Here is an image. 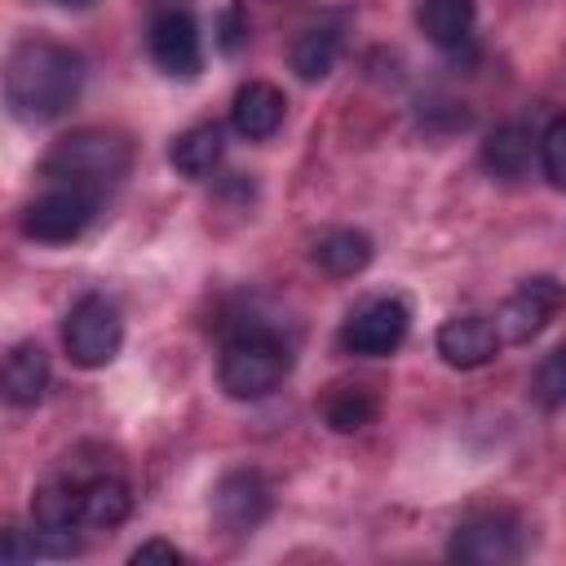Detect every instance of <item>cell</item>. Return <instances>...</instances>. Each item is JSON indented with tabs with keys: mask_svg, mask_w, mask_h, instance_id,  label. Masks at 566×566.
Listing matches in <instances>:
<instances>
[{
	"mask_svg": "<svg viewBox=\"0 0 566 566\" xmlns=\"http://www.w3.org/2000/svg\"><path fill=\"white\" fill-rule=\"evenodd\" d=\"M150 62L172 80H195L203 71V35L186 9H159L146 31Z\"/></svg>",
	"mask_w": 566,
	"mask_h": 566,
	"instance_id": "ba28073f",
	"label": "cell"
},
{
	"mask_svg": "<svg viewBox=\"0 0 566 566\" xmlns=\"http://www.w3.org/2000/svg\"><path fill=\"white\" fill-rule=\"evenodd\" d=\"M539 168H544L553 190H566V115H557L539 133Z\"/></svg>",
	"mask_w": 566,
	"mask_h": 566,
	"instance_id": "7402d4cb",
	"label": "cell"
},
{
	"mask_svg": "<svg viewBox=\"0 0 566 566\" xmlns=\"http://www.w3.org/2000/svg\"><path fill=\"white\" fill-rule=\"evenodd\" d=\"M248 9H243V0H230L221 13H217V49L226 53V57H239L243 53V44H248Z\"/></svg>",
	"mask_w": 566,
	"mask_h": 566,
	"instance_id": "603a6c76",
	"label": "cell"
},
{
	"mask_svg": "<svg viewBox=\"0 0 566 566\" xmlns=\"http://www.w3.org/2000/svg\"><path fill=\"white\" fill-rule=\"evenodd\" d=\"M221 155H226V128H221V124H195V128H186V133L168 146L172 168H177L181 177H190V181L212 177L217 164H221Z\"/></svg>",
	"mask_w": 566,
	"mask_h": 566,
	"instance_id": "e0dca14e",
	"label": "cell"
},
{
	"mask_svg": "<svg viewBox=\"0 0 566 566\" xmlns=\"http://www.w3.org/2000/svg\"><path fill=\"white\" fill-rule=\"evenodd\" d=\"M128 513H133V486L119 473L80 478V526L84 531H115Z\"/></svg>",
	"mask_w": 566,
	"mask_h": 566,
	"instance_id": "4fadbf2b",
	"label": "cell"
},
{
	"mask_svg": "<svg viewBox=\"0 0 566 566\" xmlns=\"http://www.w3.org/2000/svg\"><path fill=\"white\" fill-rule=\"evenodd\" d=\"M336 57H340V31L336 27H310L292 44V71L310 84L327 80L336 71Z\"/></svg>",
	"mask_w": 566,
	"mask_h": 566,
	"instance_id": "d6986e66",
	"label": "cell"
},
{
	"mask_svg": "<svg viewBox=\"0 0 566 566\" xmlns=\"http://www.w3.org/2000/svg\"><path fill=\"white\" fill-rule=\"evenodd\" d=\"M447 557L469 566H509L522 557V526L513 513H473L455 526Z\"/></svg>",
	"mask_w": 566,
	"mask_h": 566,
	"instance_id": "52a82bcc",
	"label": "cell"
},
{
	"mask_svg": "<svg viewBox=\"0 0 566 566\" xmlns=\"http://www.w3.org/2000/svg\"><path fill=\"white\" fill-rule=\"evenodd\" d=\"M270 509H274V491H270L265 473H256V469H234L212 491V522L226 535L256 531L270 517Z\"/></svg>",
	"mask_w": 566,
	"mask_h": 566,
	"instance_id": "30bf717a",
	"label": "cell"
},
{
	"mask_svg": "<svg viewBox=\"0 0 566 566\" xmlns=\"http://www.w3.org/2000/svg\"><path fill=\"white\" fill-rule=\"evenodd\" d=\"M411 332V310L398 296H376L340 323V349L354 358H389Z\"/></svg>",
	"mask_w": 566,
	"mask_h": 566,
	"instance_id": "8992f818",
	"label": "cell"
},
{
	"mask_svg": "<svg viewBox=\"0 0 566 566\" xmlns=\"http://www.w3.org/2000/svg\"><path fill=\"white\" fill-rule=\"evenodd\" d=\"M102 208V195L84 190V186H66V181H49L18 217V230L31 243H75L93 217Z\"/></svg>",
	"mask_w": 566,
	"mask_h": 566,
	"instance_id": "277c9868",
	"label": "cell"
},
{
	"mask_svg": "<svg viewBox=\"0 0 566 566\" xmlns=\"http://www.w3.org/2000/svg\"><path fill=\"white\" fill-rule=\"evenodd\" d=\"M283 115H287V97L265 84V80H248L239 84L234 102H230V128L243 137V142H265L283 128Z\"/></svg>",
	"mask_w": 566,
	"mask_h": 566,
	"instance_id": "7c38bea8",
	"label": "cell"
},
{
	"mask_svg": "<svg viewBox=\"0 0 566 566\" xmlns=\"http://www.w3.org/2000/svg\"><path fill=\"white\" fill-rule=\"evenodd\" d=\"M371 256H376V248H371V239L363 230H332V234H323L314 243V265L323 274H332V279L363 274L371 265Z\"/></svg>",
	"mask_w": 566,
	"mask_h": 566,
	"instance_id": "ac0fdd59",
	"label": "cell"
},
{
	"mask_svg": "<svg viewBox=\"0 0 566 566\" xmlns=\"http://www.w3.org/2000/svg\"><path fill=\"white\" fill-rule=\"evenodd\" d=\"M84 88V57L57 40H22L4 66V106L18 124L62 119Z\"/></svg>",
	"mask_w": 566,
	"mask_h": 566,
	"instance_id": "6da1fadb",
	"label": "cell"
},
{
	"mask_svg": "<svg viewBox=\"0 0 566 566\" xmlns=\"http://www.w3.org/2000/svg\"><path fill=\"white\" fill-rule=\"evenodd\" d=\"M119 345H124V318H119L115 301H106L97 292L80 296L71 305L66 323H62V349H66V358L75 367H84V371H97V367H106L119 354Z\"/></svg>",
	"mask_w": 566,
	"mask_h": 566,
	"instance_id": "5b68a950",
	"label": "cell"
},
{
	"mask_svg": "<svg viewBox=\"0 0 566 566\" xmlns=\"http://www.w3.org/2000/svg\"><path fill=\"white\" fill-rule=\"evenodd\" d=\"M133 566H150V562H168V566H181L186 562V553L177 548V544H168V539H146V544H137L133 548V557H128Z\"/></svg>",
	"mask_w": 566,
	"mask_h": 566,
	"instance_id": "cb8c5ba5",
	"label": "cell"
},
{
	"mask_svg": "<svg viewBox=\"0 0 566 566\" xmlns=\"http://www.w3.org/2000/svg\"><path fill=\"white\" fill-rule=\"evenodd\" d=\"M531 398L544 407V411H566V345L562 349H548L531 376Z\"/></svg>",
	"mask_w": 566,
	"mask_h": 566,
	"instance_id": "44dd1931",
	"label": "cell"
},
{
	"mask_svg": "<svg viewBox=\"0 0 566 566\" xmlns=\"http://www.w3.org/2000/svg\"><path fill=\"white\" fill-rule=\"evenodd\" d=\"M53 4H62V9H84V4H93V0H53Z\"/></svg>",
	"mask_w": 566,
	"mask_h": 566,
	"instance_id": "d4e9b609",
	"label": "cell"
},
{
	"mask_svg": "<svg viewBox=\"0 0 566 566\" xmlns=\"http://www.w3.org/2000/svg\"><path fill=\"white\" fill-rule=\"evenodd\" d=\"M292 371V349L287 340L265 327V323H239L234 332H226L221 354H217V380L230 398H265L274 394Z\"/></svg>",
	"mask_w": 566,
	"mask_h": 566,
	"instance_id": "7a4b0ae2",
	"label": "cell"
},
{
	"mask_svg": "<svg viewBox=\"0 0 566 566\" xmlns=\"http://www.w3.org/2000/svg\"><path fill=\"white\" fill-rule=\"evenodd\" d=\"M49 389V354L35 340H18L4 354V398L9 407H35Z\"/></svg>",
	"mask_w": 566,
	"mask_h": 566,
	"instance_id": "2e32d148",
	"label": "cell"
},
{
	"mask_svg": "<svg viewBox=\"0 0 566 566\" xmlns=\"http://www.w3.org/2000/svg\"><path fill=\"white\" fill-rule=\"evenodd\" d=\"M433 345H438V354H442L447 367L473 371V367H486L500 354L504 336H500L495 318H486V314H455V318H447L438 327V340Z\"/></svg>",
	"mask_w": 566,
	"mask_h": 566,
	"instance_id": "8fae6325",
	"label": "cell"
},
{
	"mask_svg": "<svg viewBox=\"0 0 566 566\" xmlns=\"http://www.w3.org/2000/svg\"><path fill=\"white\" fill-rule=\"evenodd\" d=\"M535 155H539V137H535L531 124H522V119L500 124V128L482 142V168H486L495 181H517V177H526Z\"/></svg>",
	"mask_w": 566,
	"mask_h": 566,
	"instance_id": "5bb4252c",
	"label": "cell"
},
{
	"mask_svg": "<svg viewBox=\"0 0 566 566\" xmlns=\"http://www.w3.org/2000/svg\"><path fill=\"white\" fill-rule=\"evenodd\" d=\"M133 164V146L119 133L106 128H75L66 137L53 142V150L40 164L44 181H66V186H84L93 195L106 199V190H115L128 177Z\"/></svg>",
	"mask_w": 566,
	"mask_h": 566,
	"instance_id": "3957f363",
	"label": "cell"
},
{
	"mask_svg": "<svg viewBox=\"0 0 566 566\" xmlns=\"http://www.w3.org/2000/svg\"><path fill=\"white\" fill-rule=\"evenodd\" d=\"M323 420H327L336 433H358V429H367V424L376 420V398H371L367 389H358V385H340V389L327 394Z\"/></svg>",
	"mask_w": 566,
	"mask_h": 566,
	"instance_id": "ffe728a7",
	"label": "cell"
},
{
	"mask_svg": "<svg viewBox=\"0 0 566 566\" xmlns=\"http://www.w3.org/2000/svg\"><path fill=\"white\" fill-rule=\"evenodd\" d=\"M562 305H566V287L548 274H535V279L517 283V292H509V301L495 314V327L509 345H526L557 318Z\"/></svg>",
	"mask_w": 566,
	"mask_h": 566,
	"instance_id": "9c48e42d",
	"label": "cell"
},
{
	"mask_svg": "<svg viewBox=\"0 0 566 566\" xmlns=\"http://www.w3.org/2000/svg\"><path fill=\"white\" fill-rule=\"evenodd\" d=\"M416 22L424 31V40L442 53H460L473 40L478 27V4L473 0H420Z\"/></svg>",
	"mask_w": 566,
	"mask_h": 566,
	"instance_id": "9a60e30c",
	"label": "cell"
}]
</instances>
